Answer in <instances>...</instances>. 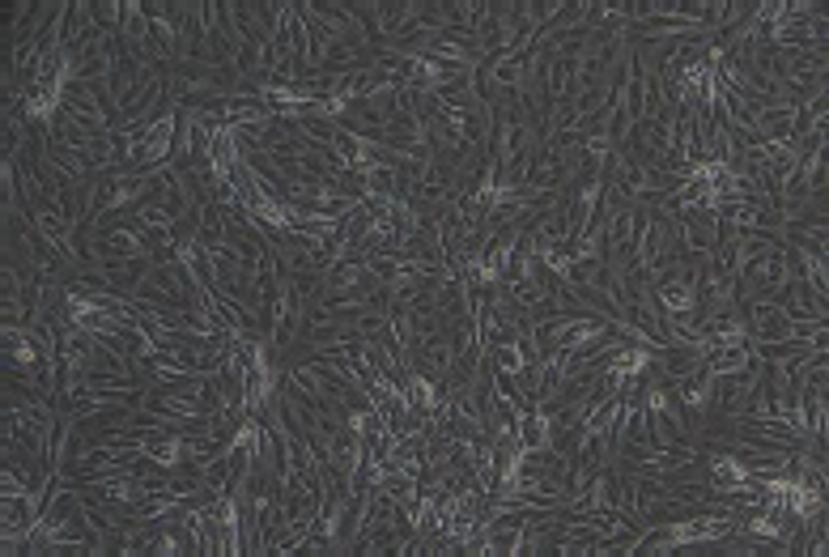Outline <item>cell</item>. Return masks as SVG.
Listing matches in <instances>:
<instances>
[{
  "label": "cell",
  "instance_id": "6da1fadb",
  "mask_svg": "<svg viewBox=\"0 0 829 557\" xmlns=\"http://www.w3.org/2000/svg\"><path fill=\"white\" fill-rule=\"evenodd\" d=\"M702 362H706L710 375H727V370H744V366L753 362V353H749V336H732V341H710Z\"/></svg>",
  "mask_w": 829,
  "mask_h": 557
},
{
  "label": "cell",
  "instance_id": "7a4b0ae2",
  "mask_svg": "<svg viewBox=\"0 0 829 557\" xmlns=\"http://www.w3.org/2000/svg\"><path fill=\"white\" fill-rule=\"evenodd\" d=\"M791 120H795V107L791 103H770L757 111V137L761 145L770 141H791Z\"/></svg>",
  "mask_w": 829,
  "mask_h": 557
},
{
  "label": "cell",
  "instance_id": "3957f363",
  "mask_svg": "<svg viewBox=\"0 0 829 557\" xmlns=\"http://www.w3.org/2000/svg\"><path fill=\"white\" fill-rule=\"evenodd\" d=\"M515 438H519V451L549 447V417L540 413V409H523L519 413V426H515Z\"/></svg>",
  "mask_w": 829,
  "mask_h": 557
},
{
  "label": "cell",
  "instance_id": "277c9868",
  "mask_svg": "<svg viewBox=\"0 0 829 557\" xmlns=\"http://www.w3.org/2000/svg\"><path fill=\"white\" fill-rule=\"evenodd\" d=\"M120 39H128V43H149L145 0H120Z\"/></svg>",
  "mask_w": 829,
  "mask_h": 557
}]
</instances>
